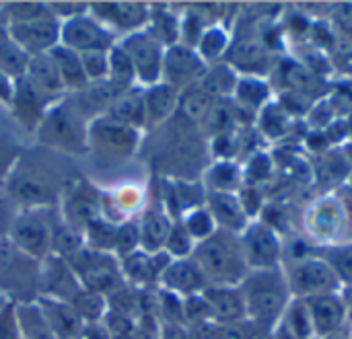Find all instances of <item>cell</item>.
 Wrapping results in <instances>:
<instances>
[{
  "instance_id": "1",
  "label": "cell",
  "mask_w": 352,
  "mask_h": 339,
  "mask_svg": "<svg viewBox=\"0 0 352 339\" xmlns=\"http://www.w3.org/2000/svg\"><path fill=\"white\" fill-rule=\"evenodd\" d=\"M239 290L248 321L264 334H272L293 301L283 268L252 270L239 284Z\"/></svg>"
},
{
  "instance_id": "2",
  "label": "cell",
  "mask_w": 352,
  "mask_h": 339,
  "mask_svg": "<svg viewBox=\"0 0 352 339\" xmlns=\"http://www.w3.org/2000/svg\"><path fill=\"white\" fill-rule=\"evenodd\" d=\"M303 235L320 249L352 241V194L342 185L320 196L303 212Z\"/></svg>"
},
{
  "instance_id": "3",
  "label": "cell",
  "mask_w": 352,
  "mask_h": 339,
  "mask_svg": "<svg viewBox=\"0 0 352 339\" xmlns=\"http://www.w3.org/2000/svg\"><path fill=\"white\" fill-rule=\"evenodd\" d=\"M192 259L202 270L208 286H239L250 274L239 235L217 231L212 237L196 245Z\"/></svg>"
},
{
  "instance_id": "4",
  "label": "cell",
  "mask_w": 352,
  "mask_h": 339,
  "mask_svg": "<svg viewBox=\"0 0 352 339\" xmlns=\"http://www.w3.org/2000/svg\"><path fill=\"white\" fill-rule=\"evenodd\" d=\"M87 126H89V119L80 113L74 101L68 95H64L62 99L50 105L35 134H37L39 144L47 148L70 152V154H85L89 152Z\"/></svg>"
},
{
  "instance_id": "5",
  "label": "cell",
  "mask_w": 352,
  "mask_h": 339,
  "mask_svg": "<svg viewBox=\"0 0 352 339\" xmlns=\"http://www.w3.org/2000/svg\"><path fill=\"white\" fill-rule=\"evenodd\" d=\"M74 272L80 286L89 292L111 296L126 286L120 270V259L113 253H99L82 247L70 261H66Z\"/></svg>"
},
{
  "instance_id": "6",
  "label": "cell",
  "mask_w": 352,
  "mask_h": 339,
  "mask_svg": "<svg viewBox=\"0 0 352 339\" xmlns=\"http://www.w3.org/2000/svg\"><path fill=\"white\" fill-rule=\"evenodd\" d=\"M289 290L293 299L307 301L316 296H326V294H338L342 290V284L338 282L336 274L328 266V261L318 253L314 257L287 264L283 266Z\"/></svg>"
},
{
  "instance_id": "7",
  "label": "cell",
  "mask_w": 352,
  "mask_h": 339,
  "mask_svg": "<svg viewBox=\"0 0 352 339\" xmlns=\"http://www.w3.org/2000/svg\"><path fill=\"white\" fill-rule=\"evenodd\" d=\"M142 140V130L124 126L107 115H97L87 126V148L107 159L132 156Z\"/></svg>"
},
{
  "instance_id": "8",
  "label": "cell",
  "mask_w": 352,
  "mask_h": 339,
  "mask_svg": "<svg viewBox=\"0 0 352 339\" xmlns=\"http://www.w3.org/2000/svg\"><path fill=\"white\" fill-rule=\"evenodd\" d=\"M118 45L130 58L134 72H136V84L138 86L146 89V86L161 82L165 45L146 27L132 31L128 35H122L118 39Z\"/></svg>"
},
{
  "instance_id": "9",
  "label": "cell",
  "mask_w": 352,
  "mask_h": 339,
  "mask_svg": "<svg viewBox=\"0 0 352 339\" xmlns=\"http://www.w3.org/2000/svg\"><path fill=\"white\" fill-rule=\"evenodd\" d=\"M47 210H19L10 231L8 241L27 257L43 261L52 253V222Z\"/></svg>"
},
{
  "instance_id": "10",
  "label": "cell",
  "mask_w": 352,
  "mask_h": 339,
  "mask_svg": "<svg viewBox=\"0 0 352 339\" xmlns=\"http://www.w3.org/2000/svg\"><path fill=\"white\" fill-rule=\"evenodd\" d=\"M239 245L250 272L283 268L285 239L260 218L252 220L248 229L239 235Z\"/></svg>"
},
{
  "instance_id": "11",
  "label": "cell",
  "mask_w": 352,
  "mask_h": 339,
  "mask_svg": "<svg viewBox=\"0 0 352 339\" xmlns=\"http://www.w3.org/2000/svg\"><path fill=\"white\" fill-rule=\"evenodd\" d=\"M2 185L6 196L16 204L19 210H45L58 198L54 183L43 173L23 167L21 161L14 165Z\"/></svg>"
},
{
  "instance_id": "12",
  "label": "cell",
  "mask_w": 352,
  "mask_h": 339,
  "mask_svg": "<svg viewBox=\"0 0 352 339\" xmlns=\"http://www.w3.org/2000/svg\"><path fill=\"white\" fill-rule=\"evenodd\" d=\"M0 288L14 292V303H31L27 294L39 288V261L21 253L8 239L0 241Z\"/></svg>"
},
{
  "instance_id": "13",
  "label": "cell",
  "mask_w": 352,
  "mask_h": 339,
  "mask_svg": "<svg viewBox=\"0 0 352 339\" xmlns=\"http://www.w3.org/2000/svg\"><path fill=\"white\" fill-rule=\"evenodd\" d=\"M116 43V33H111L103 23H99L89 10L60 21V45L76 54L109 51Z\"/></svg>"
},
{
  "instance_id": "14",
  "label": "cell",
  "mask_w": 352,
  "mask_h": 339,
  "mask_svg": "<svg viewBox=\"0 0 352 339\" xmlns=\"http://www.w3.org/2000/svg\"><path fill=\"white\" fill-rule=\"evenodd\" d=\"M206 68L208 66L198 56L196 47H190L186 43H175V45L165 47L161 80L182 93V91L198 84V80L202 78Z\"/></svg>"
},
{
  "instance_id": "15",
  "label": "cell",
  "mask_w": 352,
  "mask_h": 339,
  "mask_svg": "<svg viewBox=\"0 0 352 339\" xmlns=\"http://www.w3.org/2000/svg\"><path fill=\"white\" fill-rule=\"evenodd\" d=\"M6 33L29 58L43 56L60 43V21L47 16L25 23H6Z\"/></svg>"
},
{
  "instance_id": "16",
  "label": "cell",
  "mask_w": 352,
  "mask_h": 339,
  "mask_svg": "<svg viewBox=\"0 0 352 339\" xmlns=\"http://www.w3.org/2000/svg\"><path fill=\"white\" fill-rule=\"evenodd\" d=\"M103 216L101 212V194L87 181L70 183L62 196V220L72 229L80 231L95 218Z\"/></svg>"
},
{
  "instance_id": "17",
  "label": "cell",
  "mask_w": 352,
  "mask_h": 339,
  "mask_svg": "<svg viewBox=\"0 0 352 339\" xmlns=\"http://www.w3.org/2000/svg\"><path fill=\"white\" fill-rule=\"evenodd\" d=\"M89 12L103 23L111 33L122 31L124 35L144 29L151 16V4L144 2H99L89 4Z\"/></svg>"
},
{
  "instance_id": "18",
  "label": "cell",
  "mask_w": 352,
  "mask_h": 339,
  "mask_svg": "<svg viewBox=\"0 0 352 339\" xmlns=\"http://www.w3.org/2000/svg\"><path fill=\"white\" fill-rule=\"evenodd\" d=\"M58 101V99H50L47 95H43L33 82H29L25 76L12 80V97H10V111L14 115V119L29 132H35L39 121L43 119L45 111L50 109V105Z\"/></svg>"
},
{
  "instance_id": "19",
  "label": "cell",
  "mask_w": 352,
  "mask_h": 339,
  "mask_svg": "<svg viewBox=\"0 0 352 339\" xmlns=\"http://www.w3.org/2000/svg\"><path fill=\"white\" fill-rule=\"evenodd\" d=\"M239 76H264L272 70V54L270 49L256 37L233 39L225 60Z\"/></svg>"
},
{
  "instance_id": "20",
  "label": "cell",
  "mask_w": 352,
  "mask_h": 339,
  "mask_svg": "<svg viewBox=\"0 0 352 339\" xmlns=\"http://www.w3.org/2000/svg\"><path fill=\"white\" fill-rule=\"evenodd\" d=\"M80 290H82L80 282L76 280L74 272L64 259L56 255H47L39 264V292H41L39 296L72 303Z\"/></svg>"
},
{
  "instance_id": "21",
  "label": "cell",
  "mask_w": 352,
  "mask_h": 339,
  "mask_svg": "<svg viewBox=\"0 0 352 339\" xmlns=\"http://www.w3.org/2000/svg\"><path fill=\"white\" fill-rule=\"evenodd\" d=\"M309 319H311V327L318 339L334 336L342 329H349V315H346V307L344 301L338 294H326V296H316V299H307L305 301Z\"/></svg>"
},
{
  "instance_id": "22",
  "label": "cell",
  "mask_w": 352,
  "mask_h": 339,
  "mask_svg": "<svg viewBox=\"0 0 352 339\" xmlns=\"http://www.w3.org/2000/svg\"><path fill=\"white\" fill-rule=\"evenodd\" d=\"M169 261H171V257L165 251L146 253V251L138 249L120 259L122 278L128 286L148 288L151 284H159L161 274L165 272Z\"/></svg>"
},
{
  "instance_id": "23",
  "label": "cell",
  "mask_w": 352,
  "mask_h": 339,
  "mask_svg": "<svg viewBox=\"0 0 352 339\" xmlns=\"http://www.w3.org/2000/svg\"><path fill=\"white\" fill-rule=\"evenodd\" d=\"M161 290H167L179 299H190L202 294L208 288V282L192 257L186 259H171L159 280Z\"/></svg>"
},
{
  "instance_id": "24",
  "label": "cell",
  "mask_w": 352,
  "mask_h": 339,
  "mask_svg": "<svg viewBox=\"0 0 352 339\" xmlns=\"http://www.w3.org/2000/svg\"><path fill=\"white\" fill-rule=\"evenodd\" d=\"M202 296L208 305L210 321L217 323L219 327L239 325L248 321L245 303L239 286H208L202 292Z\"/></svg>"
},
{
  "instance_id": "25",
  "label": "cell",
  "mask_w": 352,
  "mask_h": 339,
  "mask_svg": "<svg viewBox=\"0 0 352 339\" xmlns=\"http://www.w3.org/2000/svg\"><path fill=\"white\" fill-rule=\"evenodd\" d=\"M206 210L210 212L214 224L223 233L241 235L252 218L248 216L239 194H219V191H206Z\"/></svg>"
},
{
  "instance_id": "26",
  "label": "cell",
  "mask_w": 352,
  "mask_h": 339,
  "mask_svg": "<svg viewBox=\"0 0 352 339\" xmlns=\"http://www.w3.org/2000/svg\"><path fill=\"white\" fill-rule=\"evenodd\" d=\"M173 218L171 214L165 210L163 202H155L144 206L140 220H138V229H140V249L146 253H157L163 251L167 235L171 231Z\"/></svg>"
},
{
  "instance_id": "27",
  "label": "cell",
  "mask_w": 352,
  "mask_h": 339,
  "mask_svg": "<svg viewBox=\"0 0 352 339\" xmlns=\"http://www.w3.org/2000/svg\"><path fill=\"white\" fill-rule=\"evenodd\" d=\"M274 99V89L264 76H239L235 91L231 95L233 105L243 113L256 119V115Z\"/></svg>"
},
{
  "instance_id": "28",
  "label": "cell",
  "mask_w": 352,
  "mask_h": 339,
  "mask_svg": "<svg viewBox=\"0 0 352 339\" xmlns=\"http://www.w3.org/2000/svg\"><path fill=\"white\" fill-rule=\"evenodd\" d=\"M37 307L41 309L52 334L56 339H76L82 331V321L74 313L70 303L47 299V296H37L35 299Z\"/></svg>"
},
{
  "instance_id": "29",
  "label": "cell",
  "mask_w": 352,
  "mask_h": 339,
  "mask_svg": "<svg viewBox=\"0 0 352 339\" xmlns=\"http://www.w3.org/2000/svg\"><path fill=\"white\" fill-rule=\"evenodd\" d=\"M179 91L167 82H157L144 89V109H146V128H157L171 119L177 113Z\"/></svg>"
},
{
  "instance_id": "30",
  "label": "cell",
  "mask_w": 352,
  "mask_h": 339,
  "mask_svg": "<svg viewBox=\"0 0 352 339\" xmlns=\"http://www.w3.org/2000/svg\"><path fill=\"white\" fill-rule=\"evenodd\" d=\"M124 126L144 130L146 128V109H144V89L134 86L130 91H124L103 113Z\"/></svg>"
},
{
  "instance_id": "31",
  "label": "cell",
  "mask_w": 352,
  "mask_h": 339,
  "mask_svg": "<svg viewBox=\"0 0 352 339\" xmlns=\"http://www.w3.org/2000/svg\"><path fill=\"white\" fill-rule=\"evenodd\" d=\"M202 185L206 191L219 194H239L245 185L243 165L237 161H214L202 175Z\"/></svg>"
},
{
  "instance_id": "32",
  "label": "cell",
  "mask_w": 352,
  "mask_h": 339,
  "mask_svg": "<svg viewBox=\"0 0 352 339\" xmlns=\"http://www.w3.org/2000/svg\"><path fill=\"white\" fill-rule=\"evenodd\" d=\"M25 78L29 82H33L50 99H62L66 95L62 78H60L58 68H56V64H54L50 54L29 58V64H27V70H25Z\"/></svg>"
},
{
  "instance_id": "33",
  "label": "cell",
  "mask_w": 352,
  "mask_h": 339,
  "mask_svg": "<svg viewBox=\"0 0 352 339\" xmlns=\"http://www.w3.org/2000/svg\"><path fill=\"white\" fill-rule=\"evenodd\" d=\"M295 117L283 107V103L274 97L258 115H256V132L260 138L268 142H278L291 134Z\"/></svg>"
},
{
  "instance_id": "34",
  "label": "cell",
  "mask_w": 352,
  "mask_h": 339,
  "mask_svg": "<svg viewBox=\"0 0 352 339\" xmlns=\"http://www.w3.org/2000/svg\"><path fill=\"white\" fill-rule=\"evenodd\" d=\"M56 68H58V74L62 78V84H64V91L66 95H74V93H80L89 86V80L85 76V70H82V62H80V54L64 47V45H56L52 51H50Z\"/></svg>"
},
{
  "instance_id": "35",
  "label": "cell",
  "mask_w": 352,
  "mask_h": 339,
  "mask_svg": "<svg viewBox=\"0 0 352 339\" xmlns=\"http://www.w3.org/2000/svg\"><path fill=\"white\" fill-rule=\"evenodd\" d=\"M146 200V194L144 189L138 185V183H126L118 189H113L109 194V200H105L101 196V202H109L111 208H113V214H111V222H122V220H130L138 210H144V202Z\"/></svg>"
},
{
  "instance_id": "36",
  "label": "cell",
  "mask_w": 352,
  "mask_h": 339,
  "mask_svg": "<svg viewBox=\"0 0 352 339\" xmlns=\"http://www.w3.org/2000/svg\"><path fill=\"white\" fill-rule=\"evenodd\" d=\"M231 41H233V37L227 27H223L219 23H210L196 43V51L206 62V66L219 64L225 60V56L231 47Z\"/></svg>"
},
{
  "instance_id": "37",
  "label": "cell",
  "mask_w": 352,
  "mask_h": 339,
  "mask_svg": "<svg viewBox=\"0 0 352 339\" xmlns=\"http://www.w3.org/2000/svg\"><path fill=\"white\" fill-rule=\"evenodd\" d=\"M237 78H239V74L227 62H219V64H210L206 68V72L198 80V86L217 101L231 99L235 84H237Z\"/></svg>"
},
{
  "instance_id": "38",
  "label": "cell",
  "mask_w": 352,
  "mask_h": 339,
  "mask_svg": "<svg viewBox=\"0 0 352 339\" xmlns=\"http://www.w3.org/2000/svg\"><path fill=\"white\" fill-rule=\"evenodd\" d=\"M214 103H217V99H212L198 84H194V86H190V89L179 93L177 113L184 117L186 124H192V126L200 128L204 124V119L208 117V113H210Z\"/></svg>"
},
{
  "instance_id": "39",
  "label": "cell",
  "mask_w": 352,
  "mask_h": 339,
  "mask_svg": "<svg viewBox=\"0 0 352 339\" xmlns=\"http://www.w3.org/2000/svg\"><path fill=\"white\" fill-rule=\"evenodd\" d=\"M14 317L19 331L25 339H56L35 301L14 303Z\"/></svg>"
},
{
  "instance_id": "40",
  "label": "cell",
  "mask_w": 352,
  "mask_h": 339,
  "mask_svg": "<svg viewBox=\"0 0 352 339\" xmlns=\"http://www.w3.org/2000/svg\"><path fill=\"white\" fill-rule=\"evenodd\" d=\"M146 29L165 45H175L179 43V14H175L171 8L163 4H153L151 6V16Z\"/></svg>"
},
{
  "instance_id": "41",
  "label": "cell",
  "mask_w": 352,
  "mask_h": 339,
  "mask_svg": "<svg viewBox=\"0 0 352 339\" xmlns=\"http://www.w3.org/2000/svg\"><path fill=\"white\" fill-rule=\"evenodd\" d=\"M82 247H85V239L80 231L72 229L62 218L56 224L52 222V253L50 255L70 261Z\"/></svg>"
},
{
  "instance_id": "42",
  "label": "cell",
  "mask_w": 352,
  "mask_h": 339,
  "mask_svg": "<svg viewBox=\"0 0 352 339\" xmlns=\"http://www.w3.org/2000/svg\"><path fill=\"white\" fill-rule=\"evenodd\" d=\"M107 80L113 86H118L120 91H130V89L138 86L134 66H132L130 58L126 56V51L118 43L107 51Z\"/></svg>"
},
{
  "instance_id": "43",
  "label": "cell",
  "mask_w": 352,
  "mask_h": 339,
  "mask_svg": "<svg viewBox=\"0 0 352 339\" xmlns=\"http://www.w3.org/2000/svg\"><path fill=\"white\" fill-rule=\"evenodd\" d=\"M116 229L118 224L107 220L105 216H99L95 220H91L85 229H82V239H85V247L91 251H99V253H113L116 247Z\"/></svg>"
},
{
  "instance_id": "44",
  "label": "cell",
  "mask_w": 352,
  "mask_h": 339,
  "mask_svg": "<svg viewBox=\"0 0 352 339\" xmlns=\"http://www.w3.org/2000/svg\"><path fill=\"white\" fill-rule=\"evenodd\" d=\"M320 255L328 261L342 288H352V241L334 247H324L320 249Z\"/></svg>"
},
{
  "instance_id": "45",
  "label": "cell",
  "mask_w": 352,
  "mask_h": 339,
  "mask_svg": "<svg viewBox=\"0 0 352 339\" xmlns=\"http://www.w3.org/2000/svg\"><path fill=\"white\" fill-rule=\"evenodd\" d=\"M27 64L29 56L8 37V33L0 37V72L6 74L10 80H16L25 76Z\"/></svg>"
},
{
  "instance_id": "46",
  "label": "cell",
  "mask_w": 352,
  "mask_h": 339,
  "mask_svg": "<svg viewBox=\"0 0 352 339\" xmlns=\"http://www.w3.org/2000/svg\"><path fill=\"white\" fill-rule=\"evenodd\" d=\"M70 305H72L74 313L78 315V319L85 325L99 323L105 317V313H107V301H105V296L95 294V292H89L85 288L76 294V299Z\"/></svg>"
},
{
  "instance_id": "47",
  "label": "cell",
  "mask_w": 352,
  "mask_h": 339,
  "mask_svg": "<svg viewBox=\"0 0 352 339\" xmlns=\"http://www.w3.org/2000/svg\"><path fill=\"white\" fill-rule=\"evenodd\" d=\"M179 222L184 224V229L188 231V235L192 237V241L198 245L202 241H206L208 237H212L219 229L210 216V212L206 210V206H200V208H194L190 212H186Z\"/></svg>"
},
{
  "instance_id": "48",
  "label": "cell",
  "mask_w": 352,
  "mask_h": 339,
  "mask_svg": "<svg viewBox=\"0 0 352 339\" xmlns=\"http://www.w3.org/2000/svg\"><path fill=\"white\" fill-rule=\"evenodd\" d=\"M272 173H274V163H272V156L266 150L252 152V156L243 165V181H245V185L262 187V183L268 181L272 177Z\"/></svg>"
},
{
  "instance_id": "49",
  "label": "cell",
  "mask_w": 352,
  "mask_h": 339,
  "mask_svg": "<svg viewBox=\"0 0 352 339\" xmlns=\"http://www.w3.org/2000/svg\"><path fill=\"white\" fill-rule=\"evenodd\" d=\"M194 249H196V243L192 241V237L188 235V231L184 229V224L179 222V218L173 220L163 251H165L171 259H186V257H192Z\"/></svg>"
},
{
  "instance_id": "50",
  "label": "cell",
  "mask_w": 352,
  "mask_h": 339,
  "mask_svg": "<svg viewBox=\"0 0 352 339\" xmlns=\"http://www.w3.org/2000/svg\"><path fill=\"white\" fill-rule=\"evenodd\" d=\"M140 249V229H138V220L130 218V220H122L118 222L116 229V247H113V255L118 259L134 253Z\"/></svg>"
},
{
  "instance_id": "51",
  "label": "cell",
  "mask_w": 352,
  "mask_h": 339,
  "mask_svg": "<svg viewBox=\"0 0 352 339\" xmlns=\"http://www.w3.org/2000/svg\"><path fill=\"white\" fill-rule=\"evenodd\" d=\"M2 14L6 19V23H25V21L54 16L50 12V6L43 2H12L2 8Z\"/></svg>"
},
{
  "instance_id": "52",
  "label": "cell",
  "mask_w": 352,
  "mask_h": 339,
  "mask_svg": "<svg viewBox=\"0 0 352 339\" xmlns=\"http://www.w3.org/2000/svg\"><path fill=\"white\" fill-rule=\"evenodd\" d=\"M82 70L85 76L91 82H101L107 80V51H87L80 54Z\"/></svg>"
},
{
  "instance_id": "53",
  "label": "cell",
  "mask_w": 352,
  "mask_h": 339,
  "mask_svg": "<svg viewBox=\"0 0 352 339\" xmlns=\"http://www.w3.org/2000/svg\"><path fill=\"white\" fill-rule=\"evenodd\" d=\"M21 161V150L19 146L6 136H0V183L6 181V177L10 175V171L14 169V165Z\"/></svg>"
},
{
  "instance_id": "54",
  "label": "cell",
  "mask_w": 352,
  "mask_h": 339,
  "mask_svg": "<svg viewBox=\"0 0 352 339\" xmlns=\"http://www.w3.org/2000/svg\"><path fill=\"white\" fill-rule=\"evenodd\" d=\"M16 214H19L16 204L6 196L4 189H0V241L8 237V231H10Z\"/></svg>"
},
{
  "instance_id": "55",
  "label": "cell",
  "mask_w": 352,
  "mask_h": 339,
  "mask_svg": "<svg viewBox=\"0 0 352 339\" xmlns=\"http://www.w3.org/2000/svg\"><path fill=\"white\" fill-rule=\"evenodd\" d=\"M19 325L14 317V303H8L0 311V339H21Z\"/></svg>"
},
{
  "instance_id": "56",
  "label": "cell",
  "mask_w": 352,
  "mask_h": 339,
  "mask_svg": "<svg viewBox=\"0 0 352 339\" xmlns=\"http://www.w3.org/2000/svg\"><path fill=\"white\" fill-rule=\"evenodd\" d=\"M334 27L338 33H351L352 35V4H340L334 8Z\"/></svg>"
},
{
  "instance_id": "57",
  "label": "cell",
  "mask_w": 352,
  "mask_h": 339,
  "mask_svg": "<svg viewBox=\"0 0 352 339\" xmlns=\"http://www.w3.org/2000/svg\"><path fill=\"white\" fill-rule=\"evenodd\" d=\"M161 339H190V334L179 323H165L161 329Z\"/></svg>"
},
{
  "instance_id": "58",
  "label": "cell",
  "mask_w": 352,
  "mask_h": 339,
  "mask_svg": "<svg viewBox=\"0 0 352 339\" xmlns=\"http://www.w3.org/2000/svg\"><path fill=\"white\" fill-rule=\"evenodd\" d=\"M10 97H12V80L6 74L0 72V103L8 105Z\"/></svg>"
},
{
  "instance_id": "59",
  "label": "cell",
  "mask_w": 352,
  "mask_h": 339,
  "mask_svg": "<svg viewBox=\"0 0 352 339\" xmlns=\"http://www.w3.org/2000/svg\"><path fill=\"white\" fill-rule=\"evenodd\" d=\"M340 296H342V301H344V307H346L349 323L352 325V288H342V290H340Z\"/></svg>"
},
{
  "instance_id": "60",
  "label": "cell",
  "mask_w": 352,
  "mask_h": 339,
  "mask_svg": "<svg viewBox=\"0 0 352 339\" xmlns=\"http://www.w3.org/2000/svg\"><path fill=\"white\" fill-rule=\"evenodd\" d=\"M340 154L346 163V167L352 171V138H349L342 146H340Z\"/></svg>"
},
{
  "instance_id": "61",
  "label": "cell",
  "mask_w": 352,
  "mask_h": 339,
  "mask_svg": "<svg viewBox=\"0 0 352 339\" xmlns=\"http://www.w3.org/2000/svg\"><path fill=\"white\" fill-rule=\"evenodd\" d=\"M342 185H344V187H346V189L352 194V171L346 175V179H344V183H342Z\"/></svg>"
},
{
  "instance_id": "62",
  "label": "cell",
  "mask_w": 352,
  "mask_h": 339,
  "mask_svg": "<svg viewBox=\"0 0 352 339\" xmlns=\"http://www.w3.org/2000/svg\"><path fill=\"white\" fill-rule=\"evenodd\" d=\"M351 339H352V325H351Z\"/></svg>"
},
{
  "instance_id": "63",
  "label": "cell",
  "mask_w": 352,
  "mask_h": 339,
  "mask_svg": "<svg viewBox=\"0 0 352 339\" xmlns=\"http://www.w3.org/2000/svg\"><path fill=\"white\" fill-rule=\"evenodd\" d=\"M316 339H318V338H316Z\"/></svg>"
}]
</instances>
